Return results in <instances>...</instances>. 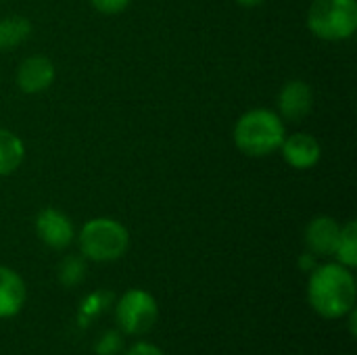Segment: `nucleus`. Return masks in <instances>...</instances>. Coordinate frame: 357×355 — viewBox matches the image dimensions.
Masks as SVG:
<instances>
[{
    "label": "nucleus",
    "mask_w": 357,
    "mask_h": 355,
    "mask_svg": "<svg viewBox=\"0 0 357 355\" xmlns=\"http://www.w3.org/2000/svg\"><path fill=\"white\" fill-rule=\"evenodd\" d=\"M307 299L322 318H343L356 305V278L351 270L341 264L318 266L307 285Z\"/></svg>",
    "instance_id": "f257e3e1"
},
{
    "label": "nucleus",
    "mask_w": 357,
    "mask_h": 355,
    "mask_svg": "<svg viewBox=\"0 0 357 355\" xmlns=\"http://www.w3.org/2000/svg\"><path fill=\"white\" fill-rule=\"evenodd\" d=\"M287 136L284 121L272 109H251L238 117L232 138L234 146L247 157H268L280 149Z\"/></svg>",
    "instance_id": "f03ea898"
},
{
    "label": "nucleus",
    "mask_w": 357,
    "mask_h": 355,
    "mask_svg": "<svg viewBox=\"0 0 357 355\" xmlns=\"http://www.w3.org/2000/svg\"><path fill=\"white\" fill-rule=\"evenodd\" d=\"M79 251L90 262H115L130 247L128 228L113 218H94L86 222L77 236Z\"/></svg>",
    "instance_id": "7ed1b4c3"
},
{
    "label": "nucleus",
    "mask_w": 357,
    "mask_h": 355,
    "mask_svg": "<svg viewBox=\"0 0 357 355\" xmlns=\"http://www.w3.org/2000/svg\"><path fill=\"white\" fill-rule=\"evenodd\" d=\"M307 27L326 42L349 40L357 29V0H314L307 10Z\"/></svg>",
    "instance_id": "20e7f679"
},
{
    "label": "nucleus",
    "mask_w": 357,
    "mask_h": 355,
    "mask_svg": "<svg viewBox=\"0 0 357 355\" xmlns=\"http://www.w3.org/2000/svg\"><path fill=\"white\" fill-rule=\"evenodd\" d=\"M117 326L126 335H142L153 328L159 318V305L149 291L132 289L123 293L115 308Z\"/></svg>",
    "instance_id": "39448f33"
},
{
    "label": "nucleus",
    "mask_w": 357,
    "mask_h": 355,
    "mask_svg": "<svg viewBox=\"0 0 357 355\" xmlns=\"http://www.w3.org/2000/svg\"><path fill=\"white\" fill-rule=\"evenodd\" d=\"M36 234L50 249H65L75 239L71 220L54 207H46L36 216Z\"/></svg>",
    "instance_id": "423d86ee"
},
{
    "label": "nucleus",
    "mask_w": 357,
    "mask_h": 355,
    "mask_svg": "<svg viewBox=\"0 0 357 355\" xmlns=\"http://www.w3.org/2000/svg\"><path fill=\"white\" fill-rule=\"evenodd\" d=\"M54 77H56V69H54L52 61L42 54H33V56H27L25 61H21L17 67V75H15L19 90L25 94L46 92L52 86Z\"/></svg>",
    "instance_id": "0eeeda50"
},
{
    "label": "nucleus",
    "mask_w": 357,
    "mask_h": 355,
    "mask_svg": "<svg viewBox=\"0 0 357 355\" xmlns=\"http://www.w3.org/2000/svg\"><path fill=\"white\" fill-rule=\"evenodd\" d=\"M314 109V90L303 80H291L278 94V115L287 121H301Z\"/></svg>",
    "instance_id": "6e6552de"
},
{
    "label": "nucleus",
    "mask_w": 357,
    "mask_h": 355,
    "mask_svg": "<svg viewBox=\"0 0 357 355\" xmlns=\"http://www.w3.org/2000/svg\"><path fill=\"white\" fill-rule=\"evenodd\" d=\"M278 151L282 153V159L295 169H312L322 159V146L318 138L305 132L284 136Z\"/></svg>",
    "instance_id": "1a4fd4ad"
},
{
    "label": "nucleus",
    "mask_w": 357,
    "mask_h": 355,
    "mask_svg": "<svg viewBox=\"0 0 357 355\" xmlns=\"http://www.w3.org/2000/svg\"><path fill=\"white\" fill-rule=\"evenodd\" d=\"M341 236V224L331 216H316L305 228V245L316 257L335 255Z\"/></svg>",
    "instance_id": "9d476101"
},
{
    "label": "nucleus",
    "mask_w": 357,
    "mask_h": 355,
    "mask_svg": "<svg viewBox=\"0 0 357 355\" xmlns=\"http://www.w3.org/2000/svg\"><path fill=\"white\" fill-rule=\"evenodd\" d=\"M23 303H25L23 278L15 270L0 266V318L17 316Z\"/></svg>",
    "instance_id": "9b49d317"
},
{
    "label": "nucleus",
    "mask_w": 357,
    "mask_h": 355,
    "mask_svg": "<svg viewBox=\"0 0 357 355\" xmlns=\"http://www.w3.org/2000/svg\"><path fill=\"white\" fill-rule=\"evenodd\" d=\"M25 159V146L21 138L10 132L0 128V178L15 174Z\"/></svg>",
    "instance_id": "f8f14e48"
},
{
    "label": "nucleus",
    "mask_w": 357,
    "mask_h": 355,
    "mask_svg": "<svg viewBox=\"0 0 357 355\" xmlns=\"http://www.w3.org/2000/svg\"><path fill=\"white\" fill-rule=\"evenodd\" d=\"M31 36L29 19L21 15H10L0 19V50H10L23 44Z\"/></svg>",
    "instance_id": "ddd939ff"
},
{
    "label": "nucleus",
    "mask_w": 357,
    "mask_h": 355,
    "mask_svg": "<svg viewBox=\"0 0 357 355\" xmlns=\"http://www.w3.org/2000/svg\"><path fill=\"white\" fill-rule=\"evenodd\" d=\"M335 255L341 266L345 268H356L357 266V224L351 220L345 226H341V236L335 249Z\"/></svg>",
    "instance_id": "4468645a"
},
{
    "label": "nucleus",
    "mask_w": 357,
    "mask_h": 355,
    "mask_svg": "<svg viewBox=\"0 0 357 355\" xmlns=\"http://www.w3.org/2000/svg\"><path fill=\"white\" fill-rule=\"evenodd\" d=\"M84 274H86V264L82 257H67L63 259L61 268H59V278L65 287H75L84 280Z\"/></svg>",
    "instance_id": "2eb2a0df"
},
{
    "label": "nucleus",
    "mask_w": 357,
    "mask_h": 355,
    "mask_svg": "<svg viewBox=\"0 0 357 355\" xmlns=\"http://www.w3.org/2000/svg\"><path fill=\"white\" fill-rule=\"evenodd\" d=\"M90 4L102 15H119L132 4V0H90Z\"/></svg>",
    "instance_id": "dca6fc26"
},
{
    "label": "nucleus",
    "mask_w": 357,
    "mask_h": 355,
    "mask_svg": "<svg viewBox=\"0 0 357 355\" xmlns=\"http://www.w3.org/2000/svg\"><path fill=\"white\" fill-rule=\"evenodd\" d=\"M117 349H119V339H117L115 333H107V335L98 341V345H96V352L100 355H111L115 354Z\"/></svg>",
    "instance_id": "f3484780"
},
{
    "label": "nucleus",
    "mask_w": 357,
    "mask_h": 355,
    "mask_svg": "<svg viewBox=\"0 0 357 355\" xmlns=\"http://www.w3.org/2000/svg\"><path fill=\"white\" fill-rule=\"evenodd\" d=\"M126 355H163V352L159 347L151 345V343H138V345H134Z\"/></svg>",
    "instance_id": "a211bd4d"
},
{
    "label": "nucleus",
    "mask_w": 357,
    "mask_h": 355,
    "mask_svg": "<svg viewBox=\"0 0 357 355\" xmlns=\"http://www.w3.org/2000/svg\"><path fill=\"white\" fill-rule=\"evenodd\" d=\"M357 314L356 310L349 312V331H351V337H357Z\"/></svg>",
    "instance_id": "6ab92c4d"
},
{
    "label": "nucleus",
    "mask_w": 357,
    "mask_h": 355,
    "mask_svg": "<svg viewBox=\"0 0 357 355\" xmlns=\"http://www.w3.org/2000/svg\"><path fill=\"white\" fill-rule=\"evenodd\" d=\"M236 4H241V6H247V8H253V6H259V4H264L266 0H234Z\"/></svg>",
    "instance_id": "aec40b11"
}]
</instances>
